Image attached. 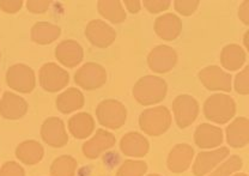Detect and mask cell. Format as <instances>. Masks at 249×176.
<instances>
[{
	"label": "cell",
	"mask_w": 249,
	"mask_h": 176,
	"mask_svg": "<svg viewBox=\"0 0 249 176\" xmlns=\"http://www.w3.org/2000/svg\"><path fill=\"white\" fill-rule=\"evenodd\" d=\"M167 92V82L157 76L142 77L133 87L134 100L142 106H154L162 102Z\"/></svg>",
	"instance_id": "obj_1"
},
{
	"label": "cell",
	"mask_w": 249,
	"mask_h": 176,
	"mask_svg": "<svg viewBox=\"0 0 249 176\" xmlns=\"http://www.w3.org/2000/svg\"><path fill=\"white\" fill-rule=\"evenodd\" d=\"M85 36L92 46L98 48H107L115 41L116 32L105 20L93 19L85 28Z\"/></svg>",
	"instance_id": "obj_11"
},
{
	"label": "cell",
	"mask_w": 249,
	"mask_h": 176,
	"mask_svg": "<svg viewBox=\"0 0 249 176\" xmlns=\"http://www.w3.org/2000/svg\"><path fill=\"white\" fill-rule=\"evenodd\" d=\"M236 114V103L227 94L211 95L204 103V115L207 120L214 123H229Z\"/></svg>",
	"instance_id": "obj_2"
},
{
	"label": "cell",
	"mask_w": 249,
	"mask_h": 176,
	"mask_svg": "<svg viewBox=\"0 0 249 176\" xmlns=\"http://www.w3.org/2000/svg\"><path fill=\"white\" fill-rule=\"evenodd\" d=\"M69 129L74 138L87 139L95 131V120L89 113H78L69 120Z\"/></svg>",
	"instance_id": "obj_24"
},
{
	"label": "cell",
	"mask_w": 249,
	"mask_h": 176,
	"mask_svg": "<svg viewBox=\"0 0 249 176\" xmlns=\"http://www.w3.org/2000/svg\"><path fill=\"white\" fill-rule=\"evenodd\" d=\"M96 116L100 125L109 129L121 128L126 123L127 109L118 100H105L96 108Z\"/></svg>",
	"instance_id": "obj_4"
},
{
	"label": "cell",
	"mask_w": 249,
	"mask_h": 176,
	"mask_svg": "<svg viewBox=\"0 0 249 176\" xmlns=\"http://www.w3.org/2000/svg\"><path fill=\"white\" fill-rule=\"evenodd\" d=\"M232 176H248V175L245 174V173H236V174H233Z\"/></svg>",
	"instance_id": "obj_40"
},
{
	"label": "cell",
	"mask_w": 249,
	"mask_h": 176,
	"mask_svg": "<svg viewBox=\"0 0 249 176\" xmlns=\"http://www.w3.org/2000/svg\"><path fill=\"white\" fill-rule=\"evenodd\" d=\"M178 64V54L169 46H157L150 52L147 56V65L155 73H167Z\"/></svg>",
	"instance_id": "obj_10"
},
{
	"label": "cell",
	"mask_w": 249,
	"mask_h": 176,
	"mask_svg": "<svg viewBox=\"0 0 249 176\" xmlns=\"http://www.w3.org/2000/svg\"><path fill=\"white\" fill-rule=\"evenodd\" d=\"M147 176H160V175H158V174H150V175H147Z\"/></svg>",
	"instance_id": "obj_41"
},
{
	"label": "cell",
	"mask_w": 249,
	"mask_h": 176,
	"mask_svg": "<svg viewBox=\"0 0 249 176\" xmlns=\"http://www.w3.org/2000/svg\"><path fill=\"white\" fill-rule=\"evenodd\" d=\"M124 4L127 7V10L132 14H138L142 10V2L139 0H124Z\"/></svg>",
	"instance_id": "obj_38"
},
{
	"label": "cell",
	"mask_w": 249,
	"mask_h": 176,
	"mask_svg": "<svg viewBox=\"0 0 249 176\" xmlns=\"http://www.w3.org/2000/svg\"><path fill=\"white\" fill-rule=\"evenodd\" d=\"M115 136L106 129H97L92 138L83 144V155L89 159H96L115 145Z\"/></svg>",
	"instance_id": "obj_14"
},
{
	"label": "cell",
	"mask_w": 249,
	"mask_h": 176,
	"mask_svg": "<svg viewBox=\"0 0 249 176\" xmlns=\"http://www.w3.org/2000/svg\"><path fill=\"white\" fill-rule=\"evenodd\" d=\"M246 63V52L241 46L227 45L220 52V64L228 71H237Z\"/></svg>",
	"instance_id": "obj_26"
},
{
	"label": "cell",
	"mask_w": 249,
	"mask_h": 176,
	"mask_svg": "<svg viewBox=\"0 0 249 176\" xmlns=\"http://www.w3.org/2000/svg\"><path fill=\"white\" fill-rule=\"evenodd\" d=\"M25 5L31 14H45L51 6V0H28Z\"/></svg>",
	"instance_id": "obj_35"
},
{
	"label": "cell",
	"mask_w": 249,
	"mask_h": 176,
	"mask_svg": "<svg viewBox=\"0 0 249 176\" xmlns=\"http://www.w3.org/2000/svg\"><path fill=\"white\" fill-rule=\"evenodd\" d=\"M120 150L124 156L142 158L149 154L150 143L142 134L138 133V132H129L121 138Z\"/></svg>",
	"instance_id": "obj_18"
},
{
	"label": "cell",
	"mask_w": 249,
	"mask_h": 176,
	"mask_svg": "<svg viewBox=\"0 0 249 176\" xmlns=\"http://www.w3.org/2000/svg\"><path fill=\"white\" fill-rule=\"evenodd\" d=\"M6 83L15 91L29 94L36 87L35 72L28 65L16 64L7 70Z\"/></svg>",
	"instance_id": "obj_5"
},
{
	"label": "cell",
	"mask_w": 249,
	"mask_h": 176,
	"mask_svg": "<svg viewBox=\"0 0 249 176\" xmlns=\"http://www.w3.org/2000/svg\"><path fill=\"white\" fill-rule=\"evenodd\" d=\"M28 112V103L23 97L6 91L0 100V115L6 120H18Z\"/></svg>",
	"instance_id": "obj_17"
},
{
	"label": "cell",
	"mask_w": 249,
	"mask_h": 176,
	"mask_svg": "<svg viewBox=\"0 0 249 176\" xmlns=\"http://www.w3.org/2000/svg\"><path fill=\"white\" fill-rule=\"evenodd\" d=\"M147 172V164L144 160H124L116 172V176H144Z\"/></svg>",
	"instance_id": "obj_29"
},
{
	"label": "cell",
	"mask_w": 249,
	"mask_h": 176,
	"mask_svg": "<svg viewBox=\"0 0 249 176\" xmlns=\"http://www.w3.org/2000/svg\"><path fill=\"white\" fill-rule=\"evenodd\" d=\"M238 18L245 25H249V0H246L238 7Z\"/></svg>",
	"instance_id": "obj_37"
},
{
	"label": "cell",
	"mask_w": 249,
	"mask_h": 176,
	"mask_svg": "<svg viewBox=\"0 0 249 176\" xmlns=\"http://www.w3.org/2000/svg\"><path fill=\"white\" fill-rule=\"evenodd\" d=\"M227 143L233 149L249 144V119L238 116L227 127Z\"/></svg>",
	"instance_id": "obj_21"
},
{
	"label": "cell",
	"mask_w": 249,
	"mask_h": 176,
	"mask_svg": "<svg viewBox=\"0 0 249 176\" xmlns=\"http://www.w3.org/2000/svg\"><path fill=\"white\" fill-rule=\"evenodd\" d=\"M194 141L202 150L216 149L223 144V131L210 123H201L196 129Z\"/></svg>",
	"instance_id": "obj_20"
},
{
	"label": "cell",
	"mask_w": 249,
	"mask_h": 176,
	"mask_svg": "<svg viewBox=\"0 0 249 176\" xmlns=\"http://www.w3.org/2000/svg\"><path fill=\"white\" fill-rule=\"evenodd\" d=\"M243 160L237 155L230 156V158L225 160L223 164H220L217 169H214L209 176H231L236 172L242 168Z\"/></svg>",
	"instance_id": "obj_30"
},
{
	"label": "cell",
	"mask_w": 249,
	"mask_h": 176,
	"mask_svg": "<svg viewBox=\"0 0 249 176\" xmlns=\"http://www.w3.org/2000/svg\"><path fill=\"white\" fill-rule=\"evenodd\" d=\"M0 176H25V172L19 163L10 160L1 167Z\"/></svg>",
	"instance_id": "obj_34"
},
{
	"label": "cell",
	"mask_w": 249,
	"mask_h": 176,
	"mask_svg": "<svg viewBox=\"0 0 249 176\" xmlns=\"http://www.w3.org/2000/svg\"><path fill=\"white\" fill-rule=\"evenodd\" d=\"M41 137L42 141L52 147H64L69 143V134L64 121L55 116L45 120L41 127Z\"/></svg>",
	"instance_id": "obj_13"
},
{
	"label": "cell",
	"mask_w": 249,
	"mask_h": 176,
	"mask_svg": "<svg viewBox=\"0 0 249 176\" xmlns=\"http://www.w3.org/2000/svg\"><path fill=\"white\" fill-rule=\"evenodd\" d=\"M77 170V160L70 155H62L54 159L51 165L52 176H74Z\"/></svg>",
	"instance_id": "obj_28"
},
{
	"label": "cell",
	"mask_w": 249,
	"mask_h": 176,
	"mask_svg": "<svg viewBox=\"0 0 249 176\" xmlns=\"http://www.w3.org/2000/svg\"><path fill=\"white\" fill-rule=\"evenodd\" d=\"M70 74L65 69L54 63L45 64L40 70V85L48 92H58L67 87Z\"/></svg>",
	"instance_id": "obj_8"
},
{
	"label": "cell",
	"mask_w": 249,
	"mask_h": 176,
	"mask_svg": "<svg viewBox=\"0 0 249 176\" xmlns=\"http://www.w3.org/2000/svg\"><path fill=\"white\" fill-rule=\"evenodd\" d=\"M194 149L188 144H178L170 150L168 155L167 165L170 172L182 174L192 164L194 159Z\"/></svg>",
	"instance_id": "obj_15"
},
{
	"label": "cell",
	"mask_w": 249,
	"mask_h": 176,
	"mask_svg": "<svg viewBox=\"0 0 249 176\" xmlns=\"http://www.w3.org/2000/svg\"><path fill=\"white\" fill-rule=\"evenodd\" d=\"M144 7L151 14H160L170 7L169 0H144Z\"/></svg>",
	"instance_id": "obj_33"
},
{
	"label": "cell",
	"mask_w": 249,
	"mask_h": 176,
	"mask_svg": "<svg viewBox=\"0 0 249 176\" xmlns=\"http://www.w3.org/2000/svg\"><path fill=\"white\" fill-rule=\"evenodd\" d=\"M74 82L88 91L100 89L107 82V71L100 64L87 63L74 73Z\"/></svg>",
	"instance_id": "obj_6"
},
{
	"label": "cell",
	"mask_w": 249,
	"mask_h": 176,
	"mask_svg": "<svg viewBox=\"0 0 249 176\" xmlns=\"http://www.w3.org/2000/svg\"><path fill=\"white\" fill-rule=\"evenodd\" d=\"M45 155V149L38 141H25L16 149V157L27 165H35L40 163Z\"/></svg>",
	"instance_id": "obj_23"
},
{
	"label": "cell",
	"mask_w": 249,
	"mask_h": 176,
	"mask_svg": "<svg viewBox=\"0 0 249 176\" xmlns=\"http://www.w3.org/2000/svg\"><path fill=\"white\" fill-rule=\"evenodd\" d=\"M230 151L228 147L220 146L211 151H201L196 155L193 164V174L196 176H205L213 172L214 168L220 164L228 156Z\"/></svg>",
	"instance_id": "obj_12"
},
{
	"label": "cell",
	"mask_w": 249,
	"mask_h": 176,
	"mask_svg": "<svg viewBox=\"0 0 249 176\" xmlns=\"http://www.w3.org/2000/svg\"><path fill=\"white\" fill-rule=\"evenodd\" d=\"M0 60H1V52H0Z\"/></svg>",
	"instance_id": "obj_42"
},
{
	"label": "cell",
	"mask_w": 249,
	"mask_h": 176,
	"mask_svg": "<svg viewBox=\"0 0 249 176\" xmlns=\"http://www.w3.org/2000/svg\"><path fill=\"white\" fill-rule=\"evenodd\" d=\"M173 112L176 125L180 128H187L198 118L199 103L189 95H180L174 100Z\"/></svg>",
	"instance_id": "obj_7"
},
{
	"label": "cell",
	"mask_w": 249,
	"mask_h": 176,
	"mask_svg": "<svg viewBox=\"0 0 249 176\" xmlns=\"http://www.w3.org/2000/svg\"><path fill=\"white\" fill-rule=\"evenodd\" d=\"M200 5L199 0H176L174 1V7L176 11L182 16H191L196 12L198 6Z\"/></svg>",
	"instance_id": "obj_32"
},
{
	"label": "cell",
	"mask_w": 249,
	"mask_h": 176,
	"mask_svg": "<svg viewBox=\"0 0 249 176\" xmlns=\"http://www.w3.org/2000/svg\"><path fill=\"white\" fill-rule=\"evenodd\" d=\"M201 84L210 91H231V74L219 66H207L198 73Z\"/></svg>",
	"instance_id": "obj_9"
},
{
	"label": "cell",
	"mask_w": 249,
	"mask_h": 176,
	"mask_svg": "<svg viewBox=\"0 0 249 176\" xmlns=\"http://www.w3.org/2000/svg\"><path fill=\"white\" fill-rule=\"evenodd\" d=\"M139 126L147 136H162L170 128L171 113L164 106L149 108L140 114Z\"/></svg>",
	"instance_id": "obj_3"
},
{
	"label": "cell",
	"mask_w": 249,
	"mask_h": 176,
	"mask_svg": "<svg viewBox=\"0 0 249 176\" xmlns=\"http://www.w3.org/2000/svg\"><path fill=\"white\" fill-rule=\"evenodd\" d=\"M233 87L237 94L249 95V65H247L240 73L236 74Z\"/></svg>",
	"instance_id": "obj_31"
},
{
	"label": "cell",
	"mask_w": 249,
	"mask_h": 176,
	"mask_svg": "<svg viewBox=\"0 0 249 176\" xmlns=\"http://www.w3.org/2000/svg\"><path fill=\"white\" fill-rule=\"evenodd\" d=\"M97 10L101 16L114 24L123 23L127 18L123 4L119 0H100Z\"/></svg>",
	"instance_id": "obj_27"
},
{
	"label": "cell",
	"mask_w": 249,
	"mask_h": 176,
	"mask_svg": "<svg viewBox=\"0 0 249 176\" xmlns=\"http://www.w3.org/2000/svg\"><path fill=\"white\" fill-rule=\"evenodd\" d=\"M55 58L61 65L73 69L82 63L84 58V49L74 40H65L55 48Z\"/></svg>",
	"instance_id": "obj_16"
},
{
	"label": "cell",
	"mask_w": 249,
	"mask_h": 176,
	"mask_svg": "<svg viewBox=\"0 0 249 176\" xmlns=\"http://www.w3.org/2000/svg\"><path fill=\"white\" fill-rule=\"evenodd\" d=\"M243 45H245L246 49H247V52L249 53V29L246 32L245 36H243Z\"/></svg>",
	"instance_id": "obj_39"
},
{
	"label": "cell",
	"mask_w": 249,
	"mask_h": 176,
	"mask_svg": "<svg viewBox=\"0 0 249 176\" xmlns=\"http://www.w3.org/2000/svg\"><path fill=\"white\" fill-rule=\"evenodd\" d=\"M23 6L22 0H0V9L6 14H16Z\"/></svg>",
	"instance_id": "obj_36"
},
{
	"label": "cell",
	"mask_w": 249,
	"mask_h": 176,
	"mask_svg": "<svg viewBox=\"0 0 249 176\" xmlns=\"http://www.w3.org/2000/svg\"><path fill=\"white\" fill-rule=\"evenodd\" d=\"M61 29L55 24L48 22H37L31 28V40L37 45L46 46L60 37Z\"/></svg>",
	"instance_id": "obj_25"
},
{
	"label": "cell",
	"mask_w": 249,
	"mask_h": 176,
	"mask_svg": "<svg viewBox=\"0 0 249 176\" xmlns=\"http://www.w3.org/2000/svg\"><path fill=\"white\" fill-rule=\"evenodd\" d=\"M85 98L83 92L77 88H69L56 98V109L62 114H70L84 107Z\"/></svg>",
	"instance_id": "obj_22"
},
{
	"label": "cell",
	"mask_w": 249,
	"mask_h": 176,
	"mask_svg": "<svg viewBox=\"0 0 249 176\" xmlns=\"http://www.w3.org/2000/svg\"><path fill=\"white\" fill-rule=\"evenodd\" d=\"M155 33L160 38L164 41H174L182 32V22L180 17L174 14H165L156 18Z\"/></svg>",
	"instance_id": "obj_19"
}]
</instances>
